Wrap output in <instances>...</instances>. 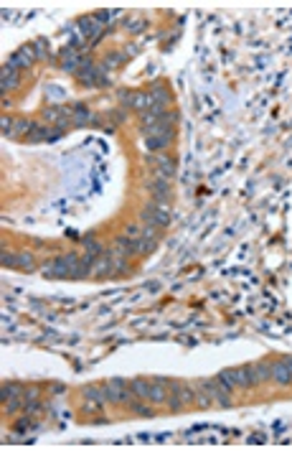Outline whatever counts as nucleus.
Wrapping results in <instances>:
<instances>
[{"label": "nucleus", "instance_id": "f257e3e1", "mask_svg": "<svg viewBox=\"0 0 292 458\" xmlns=\"http://www.w3.org/2000/svg\"><path fill=\"white\" fill-rule=\"evenodd\" d=\"M142 219L148 221L150 227H165L168 224V209L163 204H155V206H148L142 211Z\"/></svg>", "mask_w": 292, "mask_h": 458}, {"label": "nucleus", "instance_id": "f03ea898", "mask_svg": "<svg viewBox=\"0 0 292 458\" xmlns=\"http://www.w3.org/2000/svg\"><path fill=\"white\" fill-rule=\"evenodd\" d=\"M117 255V257H130V255H137V239H130L127 234L125 237H120L115 242V250H112Z\"/></svg>", "mask_w": 292, "mask_h": 458}, {"label": "nucleus", "instance_id": "7ed1b4c3", "mask_svg": "<svg viewBox=\"0 0 292 458\" xmlns=\"http://www.w3.org/2000/svg\"><path fill=\"white\" fill-rule=\"evenodd\" d=\"M18 82H20L18 69H16V66L8 61V64L3 66V79H0V87H3L5 92H8V89H16V87H18Z\"/></svg>", "mask_w": 292, "mask_h": 458}, {"label": "nucleus", "instance_id": "20e7f679", "mask_svg": "<svg viewBox=\"0 0 292 458\" xmlns=\"http://www.w3.org/2000/svg\"><path fill=\"white\" fill-rule=\"evenodd\" d=\"M237 374V385L241 389H249L252 385H257V374H254V366H241V369H234Z\"/></svg>", "mask_w": 292, "mask_h": 458}, {"label": "nucleus", "instance_id": "39448f33", "mask_svg": "<svg viewBox=\"0 0 292 458\" xmlns=\"http://www.w3.org/2000/svg\"><path fill=\"white\" fill-rule=\"evenodd\" d=\"M171 140H173V130L168 128L165 132H160V135H150L148 140H145V145H148V150H163Z\"/></svg>", "mask_w": 292, "mask_h": 458}, {"label": "nucleus", "instance_id": "423d86ee", "mask_svg": "<svg viewBox=\"0 0 292 458\" xmlns=\"http://www.w3.org/2000/svg\"><path fill=\"white\" fill-rule=\"evenodd\" d=\"M33 59H36V54H33L31 46H23L18 54H13V59H10V64L16 66V69H23V66H31Z\"/></svg>", "mask_w": 292, "mask_h": 458}, {"label": "nucleus", "instance_id": "0eeeda50", "mask_svg": "<svg viewBox=\"0 0 292 458\" xmlns=\"http://www.w3.org/2000/svg\"><path fill=\"white\" fill-rule=\"evenodd\" d=\"M272 379H275L277 385H290L292 382V369L287 366V362L272 364Z\"/></svg>", "mask_w": 292, "mask_h": 458}, {"label": "nucleus", "instance_id": "6e6552de", "mask_svg": "<svg viewBox=\"0 0 292 458\" xmlns=\"http://www.w3.org/2000/svg\"><path fill=\"white\" fill-rule=\"evenodd\" d=\"M150 191H153V199L158 201V204H165V201L171 199V186H168L165 178H158V181L150 186Z\"/></svg>", "mask_w": 292, "mask_h": 458}, {"label": "nucleus", "instance_id": "1a4fd4ad", "mask_svg": "<svg viewBox=\"0 0 292 458\" xmlns=\"http://www.w3.org/2000/svg\"><path fill=\"white\" fill-rule=\"evenodd\" d=\"M173 392H178V397L183 400V405H190V402H196V389L190 385H181V382H173L171 385Z\"/></svg>", "mask_w": 292, "mask_h": 458}, {"label": "nucleus", "instance_id": "9d476101", "mask_svg": "<svg viewBox=\"0 0 292 458\" xmlns=\"http://www.w3.org/2000/svg\"><path fill=\"white\" fill-rule=\"evenodd\" d=\"M43 270H46V275H49V277H71V270H69V267H64L59 260H53L51 265L43 267Z\"/></svg>", "mask_w": 292, "mask_h": 458}, {"label": "nucleus", "instance_id": "9b49d317", "mask_svg": "<svg viewBox=\"0 0 292 458\" xmlns=\"http://www.w3.org/2000/svg\"><path fill=\"white\" fill-rule=\"evenodd\" d=\"M94 270H97V273H94L97 277H107L112 270H115V262H112V252H109V255H104V257L94 265Z\"/></svg>", "mask_w": 292, "mask_h": 458}, {"label": "nucleus", "instance_id": "f8f14e48", "mask_svg": "<svg viewBox=\"0 0 292 458\" xmlns=\"http://www.w3.org/2000/svg\"><path fill=\"white\" fill-rule=\"evenodd\" d=\"M132 387V392H135V397H140V400H148L150 397V382H148V379H135V382L130 385Z\"/></svg>", "mask_w": 292, "mask_h": 458}, {"label": "nucleus", "instance_id": "ddd939ff", "mask_svg": "<svg viewBox=\"0 0 292 458\" xmlns=\"http://www.w3.org/2000/svg\"><path fill=\"white\" fill-rule=\"evenodd\" d=\"M165 389H168V387H163L160 382H153L148 402H165V400H168V392H165Z\"/></svg>", "mask_w": 292, "mask_h": 458}, {"label": "nucleus", "instance_id": "4468645a", "mask_svg": "<svg viewBox=\"0 0 292 458\" xmlns=\"http://www.w3.org/2000/svg\"><path fill=\"white\" fill-rule=\"evenodd\" d=\"M168 102H171V97H168V92L163 87H155L153 92H150V105H160V107H165Z\"/></svg>", "mask_w": 292, "mask_h": 458}, {"label": "nucleus", "instance_id": "2eb2a0df", "mask_svg": "<svg viewBox=\"0 0 292 458\" xmlns=\"http://www.w3.org/2000/svg\"><path fill=\"white\" fill-rule=\"evenodd\" d=\"M219 382L223 385L229 389V392H234V389H237L239 385H237V374H234V369H226V372H221L219 374Z\"/></svg>", "mask_w": 292, "mask_h": 458}, {"label": "nucleus", "instance_id": "dca6fc26", "mask_svg": "<svg viewBox=\"0 0 292 458\" xmlns=\"http://www.w3.org/2000/svg\"><path fill=\"white\" fill-rule=\"evenodd\" d=\"M254 374H257V382H267V379H272V364L259 362V364L254 366Z\"/></svg>", "mask_w": 292, "mask_h": 458}, {"label": "nucleus", "instance_id": "f3484780", "mask_svg": "<svg viewBox=\"0 0 292 458\" xmlns=\"http://www.w3.org/2000/svg\"><path fill=\"white\" fill-rule=\"evenodd\" d=\"M84 122H94V115L89 112L86 107L79 105V107L74 110V125H84Z\"/></svg>", "mask_w": 292, "mask_h": 458}, {"label": "nucleus", "instance_id": "a211bd4d", "mask_svg": "<svg viewBox=\"0 0 292 458\" xmlns=\"http://www.w3.org/2000/svg\"><path fill=\"white\" fill-rule=\"evenodd\" d=\"M145 402H148V400H145ZM145 402L132 400V402H130V410H135V412H137V415H142V418H153L155 412H153V407H150V405H145Z\"/></svg>", "mask_w": 292, "mask_h": 458}, {"label": "nucleus", "instance_id": "6ab92c4d", "mask_svg": "<svg viewBox=\"0 0 292 458\" xmlns=\"http://www.w3.org/2000/svg\"><path fill=\"white\" fill-rule=\"evenodd\" d=\"M158 165H160V176L163 178H173L175 176V163L171 158H158Z\"/></svg>", "mask_w": 292, "mask_h": 458}, {"label": "nucleus", "instance_id": "aec40b11", "mask_svg": "<svg viewBox=\"0 0 292 458\" xmlns=\"http://www.w3.org/2000/svg\"><path fill=\"white\" fill-rule=\"evenodd\" d=\"M84 397L92 400V402H97V405L107 402V400H104V392H102V389H97V387H84Z\"/></svg>", "mask_w": 292, "mask_h": 458}, {"label": "nucleus", "instance_id": "412c9836", "mask_svg": "<svg viewBox=\"0 0 292 458\" xmlns=\"http://www.w3.org/2000/svg\"><path fill=\"white\" fill-rule=\"evenodd\" d=\"M16 267H20V270H28V267H33L31 252H16Z\"/></svg>", "mask_w": 292, "mask_h": 458}, {"label": "nucleus", "instance_id": "4be33fe9", "mask_svg": "<svg viewBox=\"0 0 292 458\" xmlns=\"http://www.w3.org/2000/svg\"><path fill=\"white\" fill-rule=\"evenodd\" d=\"M82 33H84V36H97V33H99L97 20L94 18H84L82 20Z\"/></svg>", "mask_w": 292, "mask_h": 458}, {"label": "nucleus", "instance_id": "5701e85b", "mask_svg": "<svg viewBox=\"0 0 292 458\" xmlns=\"http://www.w3.org/2000/svg\"><path fill=\"white\" fill-rule=\"evenodd\" d=\"M165 405H168V407H171L173 412H178V410H181V407H183V400H181V397H178V392H173V389H171V395H168V400H165Z\"/></svg>", "mask_w": 292, "mask_h": 458}, {"label": "nucleus", "instance_id": "b1692460", "mask_svg": "<svg viewBox=\"0 0 292 458\" xmlns=\"http://www.w3.org/2000/svg\"><path fill=\"white\" fill-rule=\"evenodd\" d=\"M82 66H84V72H79V79H82V82H89V84H92V82H94V66H92V61H89V64L84 61Z\"/></svg>", "mask_w": 292, "mask_h": 458}, {"label": "nucleus", "instance_id": "393cba45", "mask_svg": "<svg viewBox=\"0 0 292 458\" xmlns=\"http://www.w3.org/2000/svg\"><path fill=\"white\" fill-rule=\"evenodd\" d=\"M153 247H155L153 239H145V237L137 239V255H148V252H153Z\"/></svg>", "mask_w": 292, "mask_h": 458}, {"label": "nucleus", "instance_id": "a878e982", "mask_svg": "<svg viewBox=\"0 0 292 458\" xmlns=\"http://www.w3.org/2000/svg\"><path fill=\"white\" fill-rule=\"evenodd\" d=\"M196 402H198L201 407H208L211 402H213V397H211V395L206 392V389H204V392H196Z\"/></svg>", "mask_w": 292, "mask_h": 458}, {"label": "nucleus", "instance_id": "bb28decb", "mask_svg": "<svg viewBox=\"0 0 292 458\" xmlns=\"http://www.w3.org/2000/svg\"><path fill=\"white\" fill-rule=\"evenodd\" d=\"M20 392H18V387L16 385H5L3 387V400H10V397H18Z\"/></svg>", "mask_w": 292, "mask_h": 458}, {"label": "nucleus", "instance_id": "cd10ccee", "mask_svg": "<svg viewBox=\"0 0 292 458\" xmlns=\"http://www.w3.org/2000/svg\"><path fill=\"white\" fill-rule=\"evenodd\" d=\"M3 265L5 267H16V252H3Z\"/></svg>", "mask_w": 292, "mask_h": 458}, {"label": "nucleus", "instance_id": "c85d7f7f", "mask_svg": "<svg viewBox=\"0 0 292 458\" xmlns=\"http://www.w3.org/2000/svg\"><path fill=\"white\" fill-rule=\"evenodd\" d=\"M61 69H64V72H76V56H71V59H66V61L61 64Z\"/></svg>", "mask_w": 292, "mask_h": 458}, {"label": "nucleus", "instance_id": "c756f323", "mask_svg": "<svg viewBox=\"0 0 292 458\" xmlns=\"http://www.w3.org/2000/svg\"><path fill=\"white\" fill-rule=\"evenodd\" d=\"M115 16H117L115 10H99V13H97V20H112Z\"/></svg>", "mask_w": 292, "mask_h": 458}, {"label": "nucleus", "instance_id": "7c9ffc66", "mask_svg": "<svg viewBox=\"0 0 292 458\" xmlns=\"http://www.w3.org/2000/svg\"><path fill=\"white\" fill-rule=\"evenodd\" d=\"M125 234H127L130 239H140V237H142V232H140V227H127V232H125Z\"/></svg>", "mask_w": 292, "mask_h": 458}, {"label": "nucleus", "instance_id": "2f4dec72", "mask_svg": "<svg viewBox=\"0 0 292 458\" xmlns=\"http://www.w3.org/2000/svg\"><path fill=\"white\" fill-rule=\"evenodd\" d=\"M43 115H46L49 120H59V122H61V110H49V107H46V112H43Z\"/></svg>", "mask_w": 292, "mask_h": 458}, {"label": "nucleus", "instance_id": "473e14b6", "mask_svg": "<svg viewBox=\"0 0 292 458\" xmlns=\"http://www.w3.org/2000/svg\"><path fill=\"white\" fill-rule=\"evenodd\" d=\"M5 402H8V405H5V407H8V412H10V410H18V407H20V400H18V397H10V400H5Z\"/></svg>", "mask_w": 292, "mask_h": 458}, {"label": "nucleus", "instance_id": "72a5a7b5", "mask_svg": "<svg viewBox=\"0 0 292 458\" xmlns=\"http://www.w3.org/2000/svg\"><path fill=\"white\" fill-rule=\"evenodd\" d=\"M33 54H36V56H43V43H41V41L33 46Z\"/></svg>", "mask_w": 292, "mask_h": 458}, {"label": "nucleus", "instance_id": "f704fd0d", "mask_svg": "<svg viewBox=\"0 0 292 458\" xmlns=\"http://www.w3.org/2000/svg\"><path fill=\"white\" fill-rule=\"evenodd\" d=\"M287 366H290V369H292V359H287Z\"/></svg>", "mask_w": 292, "mask_h": 458}]
</instances>
